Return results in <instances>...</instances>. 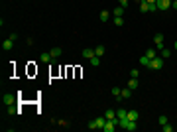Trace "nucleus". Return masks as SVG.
Instances as JSON below:
<instances>
[{"label": "nucleus", "instance_id": "33", "mask_svg": "<svg viewBox=\"0 0 177 132\" xmlns=\"http://www.w3.org/2000/svg\"><path fill=\"white\" fill-rule=\"evenodd\" d=\"M171 8H175V10H177V0H173V2H171Z\"/></svg>", "mask_w": 177, "mask_h": 132}, {"label": "nucleus", "instance_id": "26", "mask_svg": "<svg viewBox=\"0 0 177 132\" xmlns=\"http://www.w3.org/2000/svg\"><path fill=\"white\" fill-rule=\"evenodd\" d=\"M173 128H175V126H171L169 122H167V124H163V126H161V130H163V132H171V130H173Z\"/></svg>", "mask_w": 177, "mask_h": 132}, {"label": "nucleus", "instance_id": "12", "mask_svg": "<svg viewBox=\"0 0 177 132\" xmlns=\"http://www.w3.org/2000/svg\"><path fill=\"white\" fill-rule=\"evenodd\" d=\"M120 95H122V99H130V95H132V89H130V87L122 89V91H120Z\"/></svg>", "mask_w": 177, "mask_h": 132}, {"label": "nucleus", "instance_id": "27", "mask_svg": "<svg viewBox=\"0 0 177 132\" xmlns=\"http://www.w3.org/2000/svg\"><path fill=\"white\" fill-rule=\"evenodd\" d=\"M157 122H159V126H163V124H167V116H163V114H161V116H159V118H157Z\"/></svg>", "mask_w": 177, "mask_h": 132}, {"label": "nucleus", "instance_id": "30", "mask_svg": "<svg viewBox=\"0 0 177 132\" xmlns=\"http://www.w3.org/2000/svg\"><path fill=\"white\" fill-rule=\"evenodd\" d=\"M130 75H132V77H136V79H138V75H140V71H138V69H132V71H130Z\"/></svg>", "mask_w": 177, "mask_h": 132}, {"label": "nucleus", "instance_id": "23", "mask_svg": "<svg viewBox=\"0 0 177 132\" xmlns=\"http://www.w3.org/2000/svg\"><path fill=\"white\" fill-rule=\"evenodd\" d=\"M124 14V6H116L114 8V16H122Z\"/></svg>", "mask_w": 177, "mask_h": 132}, {"label": "nucleus", "instance_id": "35", "mask_svg": "<svg viewBox=\"0 0 177 132\" xmlns=\"http://www.w3.org/2000/svg\"><path fill=\"white\" fill-rule=\"evenodd\" d=\"M173 47H175V49H177V42H175V45H173Z\"/></svg>", "mask_w": 177, "mask_h": 132}, {"label": "nucleus", "instance_id": "18", "mask_svg": "<svg viewBox=\"0 0 177 132\" xmlns=\"http://www.w3.org/2000/svg\"><path fill=\"white\" fill-rule=\"evenodd\" d=\"M39 59H42L44 63H49V61H51L53 57H51V53H42V55H39Z\"/></svg>", "mask_w": 177, "mask_h": 132}, {"label": "nucleus", "instance_id": "5", "mask_svg": "<svg viewBox=\"0 0 177 132\" xmlns=\"http://www.w3.org/2000/svg\"><path fill=\"white\" fill-rule=\"evenodd\" d=\"M2 103H4L6 107H12V105L16 103V97L10 95V93H4V95H2Z\"/></svg>", "mask_w": 177, "mask_h": 132}, {"label": "nucleus", "instance_id": "2", "mask_svg": "<svg viewBox=\"0 0 177 132\" xmlns=\"http://www.w3.org/2000/svg\"><path fill=\"white\" fill-rule=\"evenodd\" d=\"M104 124H106V116H99V118H93V120L88 122V128H91V130H97V128L102 130Z\"/></svg>", "mask_w": 177, "mask_h": 132}, {"label": "nucleus", "instance_id": "6", "mask_svg": "<svg viewBox=\"0 0 177 132\" xmlns=\"http://www.w3.org/2000/svg\"><path fill=\"white\" fill-rule=\"evenodd\" d=\"M116 126H118V118H116V120H106V124L102 126V130L104 132H114Z\"/></svg>", "mask_w": 177, "mask_h": 132}, {"label": "nucleus", "instance_id": "32", "mask_svg": "<svg viewBox=\"0 0 177 132\" xmlns=\"http://www.w3.org/2000/svg\"><path fill=\"white\" fill-rule=\"evenodd\" d=\"M150 12H157V6H155V4H150Z\"/></svg>", "mask_w": 177, "mask_h": 132}, {"label": "nucleus", "instance_id": "15", "mask_svg": "<svg viewBox=\"0 0 177 132\" xmlns=\"http://www.w3.org/2000/svg\"><path fill=\"white\" fill-rule=\"evenodd\" d=\"M150 61H152V59H150L148 55H142V57H140V63H142L144 67H150Z\"/></svg>", "mask_w": 177, "mask_h": 132}, {"label": "nucleus", "instance_id": "20", "mask_svg": "<svg viewBox=\"0 0 177 132\" xmlns=\"http://www.w3.org/2000/svg\"><path fill=\"white\" fill-rule=\"evenodd\" d=\"M83 57H87V59L95 57V49H83Z\"/></svg>", "mask_w": 177, "mask_h": 132}, {"label": "nucleus", "instance_id": "34", "mask_svg": "<svg viewBox=\"0 0 177 132\" xmlns=\"http://www.w3.org/2000/svg\"><path fill=\"white\" fill-rule=\"evenodd\" d=\"M146 2H148V4H155L157 0H146Z\"/></svg>", "mask_w": 177, "mask_h": 132}, {"label": "nucleus", "instance_id": "4", "mask_svg": "<svg viewBox=\"0 0 177 132\" xmlns=\"http://www.w3.org/2000/svg\"><path fill=\"white\" fill-rule=\"evenodd\" d=\"M161 65H163V57H154L152 61H150V69H161Z\"/></svg>", "mask_w": 177, "mask_h": 132}, {"label": "nucleus", "instance_id": "1", "mask_svg": "<svg viewBox=\"0 0 177 132\" xmlns=\"http://www.w3.org/2000/svg\"><path fill=\"white\" fill-rule=\"evenodd\" d=\"M118 126H122L124 130H128V132H134L136 128H138V120H128V118H120V120H118Z\"/></svg>", "mask_w": 177, "mask_h": 132}, {"label": "nucleus", "instance_id": "10", "mask_svg": "<svg viewBox=\"0 0 177 132\" xmlns=\"http://www.w3.org/2000/svg\"><path fill=\"white\" fill-rule=\"evenodd\" d=\"M104 116H106V120H116V118H118V116H116V112H114L112 109L106 110V112H104Z\"/></svg>", "mask_w": 177, "mask_h": 132}, {"label": "nucleus", "instance_id": "16", "mask_svg": "<svg viewBox=\"0 0 177 132\" xmlns=\"http://www.w3.org/2000/svg\"><path fill=\"white\" fill-rule=\"evenodd\" d=\"M112 95H114V99H116V101H122V95H120V89H118V87H112Z\"/></svg>", "mask_w": 177, "mask_h": 132}, {"label": "nucleus", "instance_id": "29", "mask_svg": "<svg viewBox=\"0 0 177 132\" xmlns=\"http://www.w3.org/2000/svg\"><path fill=\"white\" fill-rule=\"evenodd\" d=\"M118 4H120V6H124V8H126V6L130 4V0H118Z\"/></svg>", "mask_w": 177, "mask_h": 132}, {"label": "nucleus", "instance_id": "9", "mask_svg": "<svg viewBox=\"0 0 177 132\" xmlns=\"http://www.w3.org/2000/svg\"><path fill=\"white\" fill-rule=\"evenodd\" d=\"M128 120H138L140 118V112L138 110H128V116H126Z\"/></svg>", "mask_w": 177, "mask_h": 132}, {"label": "nucleus", "instance_id": "17", "mask_svg": "<svg viewBox=\"0 0 177 132\" xmlns=\"http://www.w3.org/2000/svg\"><path fill=\"white\" fill-rule=\"evenodd\" d=\"M61 51H63L61 47H53V49H51L49 53H51V57H53V59H55V57H59V55H61Z\"/></svg>", "mask_w": 177, "mask_h": 132}, {"label": "nucleus", "instance_id": "7", "mask_svg": "<svg viewBox=\"0 0 177 132\" xmlns=\"http://www.w3.org/2000/svg\"><path fill=\"white\" fill-rule=\"evenodd\" d=\"M154 42H155V49H161L163 47V34H155Z\"/></svg>", "mask_w": 177, "mask_h": 132}, {"label": "nucleus", "instance_id": "24", "mask_svg": "<svg viewBox=\"0 0 177 132\" xmlns=\"http://www.w3.org/2000/svg\"><path fill=\"white\" fill-rule=\"evenodd\" d=\"M102 53H104V45H99V47H95V55H99V57H100Z\"/></svg>", "mask_w": 177, "mask_h": 132}, {"label": "nucleus", "instance_id": "31", "mask_svg": "<svg viewBox=\"0 0 177 132\" xmlns=\"http://www.w3.org/2000/svg\"><path fill=\"white\" fill-rule=\"evenodd\" d=\"M16 112H20V110H16V109H12V107H10V109H8V114H10V116H12V114H16Z\"/></svg>", "mask_w": 177, "mask_h": 132}, {"label": "nucleus", "instance_id": "14", "mask_svg": "<svg viewBox=\"0 0 177 132\" xmlns=\"http://www.w3.org/2000/svg\"><path fill=\"white\" fill-rule=\"evenodd\" d=\"M128 87L132 89V91H134V89H138V79H136V77L128 79Z\"/></svg>", "mask_w": 177, "mask_h": 132}, {"label": "nucleus", "instance_id": "22", "mask_svg": "<svg viewBox=\"0 0 177 132\" xmlns=\"http://www.w3.org/2000/svg\"><path fill=\"white\" fill-rule=\"evenodd\" d=\"M159 51H161V57H163V59H167V57H171V51H169V49H165V47H161Z\"/></svg>", "mask_w": 177, "mask_h": 132}, {"label": "nucleus", "instance_id": "36", "mask_svg": "<svg viewBox=\"0 0 177 132\" xmlns=\"http://www.w3.org/2000/svg\"><path fill=\"white\" fill-rule=\"evenodd\" d=\"M175 130H177V126H175Z\"/></svg>", "mask_w": 177, "mask_h": 132}, {"label": "nucleus", "instance_id": "28", "mask_svg": "<svg viewBox=\"0 0 177 132\" xmlns=\"http://www.w3.org/2000/svg\"><path fill=\"white\" fill-rule=\"evenodd\" d=\"M114 24H116V26H122V24H124L122 16H114Z\"/></svg>", "mask_w": 177, "mask_h": 132}, {"label": "nucleus", "instance_id": "11", "mask_svg": "<svg viewBox=\"0 0 177 132\" xmlns=\"http://www.w3.org/2000/svg\"><path fill=\"white\" fill-rule=\"evenodd\" d=\"M116 116H118V120H120V118H126V116H128V109H118L116 110Z\"/></svg>", "mask_w": 177, "mask_h": 132}, {"label": "nucleus", "instance_id": "8", "mask_svg": "<svg viewBox=\"0 0 177 132\" xmlns=\"http://www.w3.org/2000/svg\"><path fill=\"white\" fill-rule=\"evenodd\" d=\"M2 47H4V51H10L12 47H14V40H10V38L4 40V42H2Z\"/></svg>", "mask_w": 177, "mask_h": 132}, {"label": "nucleus", "instance_id": "13", "mask_svg": "<svg viewBox=\"0 0 177 132\" xmlns=\"http://www.w3.org/2000/svg\"><path fill=\"white\" fill-rule=\"evenodd\" d=\"M138 4H140V10H142V12H150V4H148L146 0H140Z\"/></svg>", "mask_w": 177, "mask_h": 132}, {"label": "nucleus", "instance_id": "19", "mask_svg": "<svg viewBox=\"0 0 177 132\" xmlns=\"http://www.w3.org/2000/svg\"><path fill=\"white\" fill-rule=\"evenodd\" d=\"M108 18H110V12H108V10H102V12H100V22H106Z\"/></svg>", "mask_w": 177, "mask_h": 132}, {"label": "nucleus", "instance_id": "25", "mask_svg": "<svg viewBox=\"0 0 177 132\" xmlns=\"http://www.w3.org/2000/svg\"><path fill=\"white\" fill-rule=\"evenodd\" d=\"M146 55H148L150 59H154V57H157V51H155V49H148V51H146Z\"/></svg>", "mask_w": 177, "mask_h": 132}, {"label": "nucleus", "instance_id": "21", "mask_svg": "<svg viewBox=\"0 0 177 132\" xmlns=\"http://www.w3.org/2000/svg\"><path fill=\"white\" fill-rule=\"evenodd\" d=\"M88 61H91V65H93V67H99V63H100V57H99V55H95V57H91Z\"/></svg>", "mask_w": 177, "mask_h": 132}, {"label": "nucleus", "instance_id": "3", "mask_svg": "<svg viewBox=\"0 0 177 132\" xmlns=\"http://www.w3.org/2000/svg\"><path fill=\"white\" fill-rule=\"evenodd\" d=\"M171 2H173V0H157V2H155V6H157V10L165 12V10L171 8Z\"/></svg>", "mask_w": 177, "mask_h": 132}]
</instances>
